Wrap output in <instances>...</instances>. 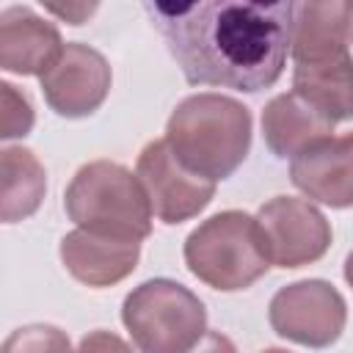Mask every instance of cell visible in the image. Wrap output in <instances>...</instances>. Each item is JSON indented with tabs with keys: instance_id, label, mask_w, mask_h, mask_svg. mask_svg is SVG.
Listing matches in <instances>:
<instances>
[{
	"instance_id": "6da1fadb",
	"label": "cell",
	"mask_w": 353,
	"mask_h": 353,
	"mask_svg": "<svg viewBox=\"0 0 353 353\" xmlns=\"http://www.w3.org/2000/svg\"><path fill=\"white\" fill-rule=\"evenodd\" d=\"M143 11L190 85L256 94L276 85L290 55V0H146Z\"/></svg>"
},
{
	"instance_id": "7a4b0ae2",
	"label": "cell",
	"mask_w": 353,
	"mask_h": 353,
	"mask_svg": "<svg viewBox=\"0 0 353 353\" xmlns=\"http://www.w3.org/2000/svg\"><path fill=\"white\" fill-rule=\"evenodd\" d=\"M251 110L234 97L201 91L185 97L168 116L165 143L196 174L221 182L232 176L251 149Z\"/></svg>"
},
{
	"instance_id": "3957f363",
	"label": "cell",
	"mask_w": 353,
	"mask_h": 353,
	"mask_svg": "<svg viewBox=\"0 0 353 353\" xmlns=\"http://www.w3.org/2000/svg\"><path fill=\"white\" fill-rule=\"evenodd\" d=\"M63 210L77 229L146 240L152 234V204L141 179L121 163L91 160L74 171L63 190Z\"/></svg>"
},
{
	"instance_id": "277c9868",
	"label": "cell",
	"mask_w": 353,
	"mask_h": 353,
	"mask_svg": "<svg viewBox=\"0 0 353 353\" xmlns=\"http://www.w3.org/2000/svg\"><path fill=\"white\" fill-rule=\"evenodd\" d=\"M182 254L188 270L221 292L245 290L270 268L256 218L243 210H223L201 221L188 234Z\"/></svg>"
},
{
	"instance_id": "5b68a950",
	"label": "cell",
	"mask_w": 353,
	"mask_h": 353,
	"mask_svg": "<svg viewBox=\"0 0 353 353\" xmlns=\"http://www.w3.org/2000/svg\"><path fill=\"white\" fill-rule=\"evenodd\" d=\"M121 323L141 353H188L207 334V309L185 284L149 279L127 292Z\"/></svg>"
},
{
	"instance_id": "8992f818",
	"label": "cell",
	"mask_w": 353,
	"mask_h": 353,
	"mask_svg": "<svg viewBox=\"0 0 353 353\" xmlns=\"http://www.w3.org/2000/svg\"><path fill=\"white\" fill-rule=\"evenodd\" d=\"M270 328L303 347H331L347 323L342 292L325 279H301L281 287L268 306Z\"/></svg>"
},
{
	"instance_id": "52a82bcc",
	"label": "cell",
	"mask_w": 353,
	"mask_h": 353,
	"mask_svg": "<svg viewBox=\"0 0 353 353\" xmlns=\"http://www.w3.org/2000/svg\"><path fill=\"white\" fill-rule=\"evenodd\" d=\"M268 262L284 270L312 265L331 248V223L309 199L273 196L256 210Z\"/></svg>"
},
{
	"instance_id": "ba28073f",
	"label": "cell",
	"mask_w": 353,
	"mask_h": 353,
	"mask_svg": "<svg viewBox=\"0 0 353 353\" xmlns=\"http://www.w3.org/2000/svg\"><path fill=\"white\" fill-rule=\"evenodd\" d=\"M135 176L141 179L152 212L157 221L174 226L182 221L196 218L215 196V185L212 179L190 171L165 143V138L160 141H149L135 163Z\"/></svg>"
},
{
	"instance_id": "9c48e42d",
	"label": "cell",
	"mask_w": 353,
	"mask_h": 353,
	"mask_svg": "<svg viewBox=\"0 0 353 353\" xmlns=\"http://www.w3.org/2000/svg\"><path fill=\"white\" fill-rule=\"evenodd\" d=\"M113 83L108 58L83 44L66 41L58 61L39 77L44 102L63 119H85L102 108Z\"/></svg>"
},
{
	"instance_id": "30bf717a",
	"label": "cell",
	"mask_w": 353,
	"mask_h": 353,
	"mask_svg": "<svg viewBox=\"0 0 353 353\" xmlns=\"http://www.w3.org/2000/svg\"><path fill=\"white\" fill-rule=\"evenodd\" d=\"M292 185L331 210L353 207V132L331 135L290 160Z\"/></svg>"
},
{
	"instance_id": "8fae6325",
	"label": "cell",
	"mask_w": 353,
	"mask_h": 353,
	"mask_svg": "<svg viewBox=\"0 0 353 353\" xmlns=\"http://www.w3.org/2000/svg\"><path fill=\"white\" fill-rule=\"evenodd\" d=\"M61 30L28 6L0 11V66L11 74L41 77L63 52Z\"/></svg>"
},
{
	"instance_id": "7c38bea8",
	"label": "cell",
	"mask_w": 353,
	"mask_h": 353,
	"mask_svg": "<svg viewBox=\"0 0 353 353\" xmlns=\"http://www.w3.org/2000/svg\"><path fill=\"white\" fill-rule=\"evenodd\" d=\"M58 254L72 279H77L85 287L102 290L124 281L138 268L141 243L105 237L85 229H72L61 237Z\"/></svg>"
},
{
	"instance_id": "4fadbf2b",
	"label": "cell",
	"mask_w": 353,
	"mask_h": 353,
	"mask_svg": "<svg viewBox=\"0 0 353 353\" xmlns=\"http://www.w3.org/2000/svg\"><path fill=\"white\" fill-rule=\"evenodd\" d=\"M353 0L295 3L290 55L292 63H314L350 52Z\"/></svg>"
},
{
	"instance_id": "5bb4252c",
	"label": "cell",
	"mask_w": 353,
	"mask_h": 353,
	"mask_svg": "<svg viewBox=\"0 0 353 353\" xmlns=\"http://www.w3.org/2000/svg\"><path fill=\"white\" fill-rule=\"evenodd\" d=\"M331 135L334 124L295 91L273 97L262 110V138L279 160H295L301 152Z\"/></svg>"
},
{
	"instance_id": "9a60e30c",
	"label": "cell",
	"mask_w": 353,
	"mask_h": 353,
	"mask_svg": "<svg viewBox=\"0 0 353 353\" xmlns=\"http://www.w3.org/2000/svg\"><path fill=\"white\" fill-rule=\"evenodd\" d=\"M292 91L303 97L331 124L353 119V58L350 52L314 61L292 63Z\"/></svg>"
},
{
	"instance_id": "2e32d148",
	"label": "cell",
	"mask_w": 353,
	"mask_h": 353,
	"mask_svg": "<svg viewBox=\"0 0 353 353\" xmlns=\"http://www.w3.org/2000/svg\"><path fill=\"white\" fill-rule=\"evenodd\" d=\"M47 193V174L41 160L25 146L3 149V201L0 215L6 223L30 218Z\"/></svg>"
},
{
	"instance_id": "e0dca14e",
	"label": "cell",
	"mask_w": 353,
	"mask_h": 353,
	"mask_svg": "<svg viewBox=\"0 0 353 353\" xmlns=\"http://www.w3.org/2000/svg\"><path fill=\"white\" fill-rule=\"evenodd\" d=\"M0 353H74L66 331L47 323H30L22 328H14Z\"/></svg>"
},
{
	"instance_id": "ac0fdd59",
	"label": "cell",
	"mask_w": 353,
	"mask_h": 353,
	"mask_svg": "<svg viewBox=\"0 0 353 353\" xmlns=\"http://www.w3.org/2000/svg\"><path fill=\"white\" fill-rule=\"evenodd\" d=\"M0 94H3V132H0L3 141L25 138L33 130V121H36V113H33V105H30L28 94L19 91L8 80L0 83Z\"/></svg>"
},
{
	"instance_id": "d6986e66",
	"label": "cell",
	"mask_w": 353,
	"mask_h": 353,
	"mask_svg": "<svg viewBox=\"0 0 353 353\" xmlns=\"http://www.w3.org/2000/svg\"><path fill=\"white\" fill-rule=\"evenodd\" d=\"M74 353H132V347L113 331H105V328H97V331H88L77 350Z\"/></svg>"
},
{
	"instance_id": "ffe728a7",
	"label": "cell",
	"mask_w": 353,
	"mask_h": 353,
	"mask_svg": "<svg viewBox=\"0 0 353 353\" xmlns=\"http://www.w3.org/2000/svg\"><path fill=\"white\" fill-rule=\"evenodd\" d=\"M188 353H237V347H234V342H232L226 334H221V331H207L204 339H201L193 350H188Z\"/></svg>"
},
{
	"instance_id": "44dd1931",
	"label": "cell",
	"mask_w": 353,
	"mask_h": 353,
	"mask_svg": "<svg viewBox=\"0 0 353 353\" xmlns=\"http://www.w3.org/2000/svg\"><path fill=\"white\" fill-rule=\"evenodd\" d=\"M47 11H52V14L63 17L69 25H83V22H85V17H91V14L97 11V6H85V3H80V6H66V8L47 6Z\"/></svg>"
},
{
	"instance_id": "7402d4cb",
	"label": "cell",
	"mask_w": 353,
	"mask_h": 353,
	"mask_svg": "<svg viewBox=\"0 0 353 353\" xmlns=\"http://www.w3.org/2000/svg\"><path fill=\"white\" fill-rule=\"evenodd\" d=\"M345 281H347L350 290H353V251H350L347 259H345Z\"/></svg>"
},
{
	"instance_id": "603a6c76",
	"label": "cell",
	"mask_w": 353,
	"mask_h": 353,
	"mask_svg": "<svg viewBox=\"0 0 353 353\" xmlns=\"http://www.w3.org/2000/svg\"><path fill=\"white\" fill-rule=\"evenodd\" d=\"M262 353H290V350H284V347H265Z\"/></svg>"
}]
</instances>
